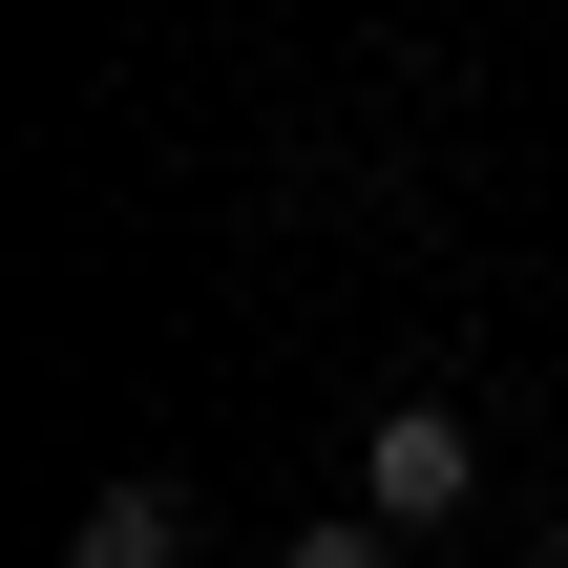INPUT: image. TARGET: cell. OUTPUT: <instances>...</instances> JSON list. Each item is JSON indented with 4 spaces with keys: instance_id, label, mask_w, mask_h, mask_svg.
<instances>
[{
    "instance_id": "7a4b0ae2",
    "label": "cell",
    "mask_w": 568,
    "mask_h": 568,
    "mask_svg": "<svg viewBox=\"0 0 568 568\" xmlns=\"http://www.w3.org/2000/svg\"><path fill=\"white\" fill-rule=\"evenodd\" d=\"M63 568H190V506H169V485H105V506L63 527Z\"/></svg>"
},
{
    "instance_id": "6da1fadb",
    "label": "cell",
    "mask_w": 568,
    "mask_h": 568,
    "mask_svg": "<svg viewBox=\"0 0 568 568\" xmlns=\"http://www.w3.org/2000/svg\"><path fill=\"white\" fill-rule=\"evenodd\" d=\"M358 506H379V527H464V506H485V443H464V400H379V443H358Z\"/></svg>"
},
{
    "instance_id": "277c9868",
    "label": "cell",
    "mask_w": 568,
    "mask_h": 568,
    "mask_svg": "<svg viewBox=\"0 0 568 568\" xmlns=\"http://www.w3.org/2000/svg\"><path fill=\"white\" fill-rule=\"evenodd\" d=\"M548 568H568V548H548Z\"/></svg>"
},
{
    "instance_id": "3957f363",
    "label": "cell",
    "mask_w": 568,
    "mask_h": 568,
    "mask_svg": "<svg viewBox=\"0 0 568 568\" xmlns=\"http://www.w3.org/2000/svg\"><path fill=\"white\" fill-rule=\"evenodd\" d=\"M274 568H400V527H379V506H337V527H295Z\"/></svg>"
}]
</instances>
